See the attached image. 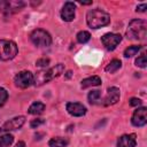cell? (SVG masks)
I'll list each match as a JSON object with an SVG mask.
<instances>
[{"label": "cell", "mask_w": 147, "mask_h": 147, "mask_svg": "<svg viewBox=\"0 0 147 147\" xmlns=\"http://www.w3.org/2000/svg\"><path fill=\"white\" fill-rule=\"evenodd\" d=\"M86 22L90 28L100 29L110 23V15L100 8H95L86 14Z\"/></svg>", "instance_id": "cell-1"}, {"label": "cell", "mask_w": 147, "mask_h": 147, "mask_svg": "<svg viewBox=\"0 0 147 147\" xmlns=\"http://www.w3.org/2000/svg\"><path fill=\"white\" fill-rule=\"evenodd\" d=\"M64 71V65L62 63H59L49 69H45V70H41V71H38L34 76H33V83L37 85V86H40L54 78H56L57 76H60L62 72Z\"/></svg>", "instance_id": "cell-2"}, {"label": "cell", "mask_w": 147, "mask_h": 147, "mask_svg": "<svg viewBox=\"0 0 147 147\" xmlns=\"http://www.w3.org/2000/svg\"><path fill=\"white\" fill-rule=\"evenodd\" d=\"M147 33V23L144 20H132L129 23L127 30H126V36L130 39H136V40H141L146 38Z\"/></svg>", "instance_id": "cell-3"}, {"label": "cell", "mask_w": 147, "mask_h": 147, "mask_svg": "<svg viewBox=\"0 0 147 147\" xmlns=\"http://www.w3.org/2000/svg\"><path fill=\"white\" fill-rule=\"evenodd\" d=\"M18 53L17 45L13 40L1 39L0 40V60L9 61L14 59Z\"/></svg>", "instance_id": "cell-4"}, {"label": "cell", "mask_w": 147, "mask_h": 147, "mask_svg": "<svg viewBox=\"0 0 147 147\" xmlns=\"http://www.w3.org/2000/svg\"><path fill=\"white\" fill-rule=\"evenodd\" d=\"M31 41L37 46V47H48L52 44V37L51 34L42 30V29H36L31 32L30 34Z\"/></svg>", "instance_id": "cell-5"}, {"label": "cell", "mask_w": 147, "mask_h": 147, "mask_svg": "<svg viewBox=\"0 0 147 147\" xmlns=\"http://www.w3.org/2000/svg\"><path fill=\"white\" fill-rule=\"evenodd\" d=\"M25 6V2L23 1H17V0H11V1H6V0H0V11L5 13L6 15H10L13 13H16L21 10Z\"/></svg>", "instance_id": "cell-6"}, {"label": "cell", "mask_w": 147, "mask_h": 147, "mask_svg": "<svg viewBox=\"0 0 147 147\" xmlns=\"http://www.w3.org/2000/svg\"><path fill=\"white\" fill-rule=\"evenodd\" d=\"M33 84V75L30 71H21L15 76V85L20 88H28Z\"/></svg>", "instance_id": "cell-7"}, {"label": "cell", "mask_w": 147, "mask_h": 147, "mask_svg": "<svg viewBox=\"0 0 147 147\" xmlns=\"http://www.w3.org/2000/svg\"><path fill=\"white\" fill-rule=\"evenodd\" d=\"M121 40H122V36L118 33H106L101 37V41L106 47V49L108 51H114L117 47V45L121 42Z\"/></svg>", "instance_id": "cell-8"}, {"label": "cell", "mask_w": 147, "mask_h": 147, "mask_svg": "<svg viewBox=\"0 0 147 147\" xmlns=\"http://www.w3.org/2000/svg\"><path fill=\"white\" fill-rule=\"evenodd\" d=\"M131 122L134 126H144L147 123V108L140 107L137 110H134Z\"/></svg>", "instance_id": "cell-9"}, {"label": "cell", "mask_w": 147, "mask_h": 147, "mask_svg": "<svg viewBox=\"0 0 147 147\" xmlns=\"http://www.w3.org/2000/svg\"><path fill=\"white\" fill-rule=\"evenodd\" d=\"M119 100V88L118 87H109L107 91V94L103 99V106H111L115 105Z\"/></svg>", "instance_id": "cell-10"}, {"label": "cell", "mask_w": 147, "mask_h": 147, "mask_svg": "<svg viewBox=\"0 0 147 147\" xmlns=\"http://www.w3.org/2000/svg\"><path fill=\"white\" fill-rule=\"evenodd\" d=\"M24 123H25V117H24V116H17V117H14V118L7 121V122L2 125L1 130H2V131H13V130H17V129H20Z\"/></svg>", "instance_id": "cell-11"}, {"label": "cell", "mask_w": 147, "mask_h": 147, "mask_svg": "<svg viewBox=\"0 0 147 147\" xmlns=\"http://www.w3.org/2000/svg\"><path fill=\"white\" fill-rule=\"evenodd\" d=\"M75 9H76V5L74 2H71V1L65 2L61 10L62 20L65 22H71L75 18Z\"/></svg>", "instance_id": "cell-12"}, {"label": "cell", "mask_w": 147, "mask_h": 147, "mask_svg": "<svg viewBox=\"0 0 147 147\" xmlns=\"http://www.w3.org/2000/svg\"><path fill=\"white\" fill-rule=\"evenodd\" d=\"M67 111L71 116L80 117V116L86 114V108H85V106H83L79 102H68L67 103Z\"/></svg>", "instance_id": "cell-13"}, {"label": "cell", "mask_w": 147, "mask_h": 147, "mask_svg": "<svg viewBox=\"0 0 147 147\" xmlns=\"http://www.w3.org/2000/svg\"><path fill=\"white\" fill-rule=\"evenodd\" d=\"M137 145V139L136 134H124L118 138L117 140V147H136Z\"/></svg>", "instance_id": "cell-14"}, {"label": "cell", "mask_w": 147, "mask_h": 147, "mask_svg": "<svg viewBox=\"0 0 147 147\" xmlns=\"http://www.w3.org/2000/svg\"><path fill=\"white\" fill-rule=\"evenodd\" d=\"M101 78L99 76H92L82 80V88H87L91 86H99L101 85Z\"/></svg>", "instance_id": "cell-15"}, {"label": "cell", "mask_w": 147, "mask_h": 147, "mask_svg": "<svg viewBox=\"0 0 147 147\" xmlns=\"http://www.w3.org/2000/svg\"><path fill=\"white\" fill-rule=\"evenodd\" d=\"M44 110H45V105H44L42 102L37 101V102H33V103L29 107L28 113L31 114V115H39V114L44 113Z\"/></svg>", "instance_id": "cell-16"}, {"label": "cell", "mask_w": 147, "mask_h": 147, "mask_svg": "<svg viewBox=\"0 0 147 147\" xmlns=\"http://www.w3.org/2000/svg\"><path fill=\"white\" fill-rule=\"evenodd\" d=\"M69 144V140L62 137H56V138H52L48 141V146L49 147H65Z\"/></svg>", "instance_id": "cell-17"}, {"label": "cell", "mask_w": 147, "mask_h": 147, "mask_svg": "<svg viewBox=\"0 0 147 147\" xmlns=\"http://www.w3.org/2000/svg\"><path fill=\"white\" fill-rule=\"evenodd\" d=\"M122 67V62L119 61V60H113V61H110V63L109 64H107V67H106V71L108 72V74H114V72H116L119 68Z\"/></svg>", "instance_id": "cell-18"}, {"label": "cell", "mask_w": 147, "mask_h": 147, "mask_svg": "<svg viewBox=\"0 0 147 147\" xmlns=\"http://www.w3.org/2000/svg\"><path fill=\"white\" fill-rule=\"evenodd\" d=\"M14 141V137L11 134H2L0 136V147H9Z\"/></svg>", "instance_id": "cell-19"}, {"label": "cell", "mask_w": 147, "mask_h": 147, "mask_svg": "<svg viewBox=\"0 0 147 147\" xmlns=\"http://www.w3.org/2000/svg\"><path fill=\"white\" fill-rule=\"evenodd\" d=\"M88 101H90V103H92V105H95V103H98L100 100H101V92L100 91H98V90H95V91H91L90 93H88Z\"/></svg>", "instance_id": "cell-20"}, {"label": "cell", "mask_w": 147, "mask_h": 147, "mask_svg": "<svg viewBox=\"0 0 147 147\" xmlns=\"http://www.w3.org/2000/svg\"><path fill=\"white\" fill-rule=\"evenodd\" d=\"M77 41L78 42H80V44H85V42H87L90 39H91V34H90V32H87V31H79L78 33H77Z\"/></svg>", "instance_id": "cell-21"}, {"label": "cell", "mask_w": 147, "mask_h": 147, "mask_svg": "<svg viewBox=\"0 0 147 147\" xmlns=\"http://www.w3.org/2000/svg\"><path fill=\"white\" fill-rule=\"evenodd\" d=\"M141 49V46H129L125 51H124V56L125 57H131V56H133V55H136L139 51Z\"/></svg>", "instance_id": "cell-22"}, {"label": "cell", "mask_w": 147, "mask_h": 147, "mask_svg": "<svg viewBox=\"0 0 147 147\" xmlns=\"http://www.w3.org/2000/svg\"><path fill=\"white\" fill-rule=\"evenodd\" d=\"M7 99H8V92L3 87H0V107L6 103Z\"/></svg>", "instance_id": "cell-23"}, {"label": "cell", "mask_w": 147, "mask_h": 147, "mask_svg": "<svg viewBox=\"0 0 147 147\" xmlns=\"http://www.w3.org/2000/svg\"><path fill=\"white\" fill-rule=\"evenodd\" d=\"M146 64H147V62H146V55H145V54H142V55H140L139 57H137V60H136V65H137V67L145 68Z\"/></svg>", "instance_id": "cell-24"}, {"label": "cell", "mask_w": 147, "mask_h": 147, "mask_svg": "<svg viewBox=\"0 0 147 147\" xmlns=\"http://www.w3.org/2000/svg\"><path fill=\"white\" fill-rule=\"evenodd\" d=\"M48 64H49V59H47V57H41L36 61V65L40 67V68H46V67H48Z\"/></svg>", "instance_id": "cell-25"}, {"label": "cell", "mask_w": 147, "mask_h": 147, "mask_svg": "<svg viewBox=\"0 0 147 147\" xmlns=\"http://www.w3.org/2000/svg\"><path fill=\"white\" fill-rule=\"evenodd\" d=\"M44 123H45V121H44L42 118H36V119H32V121L30 122V126H31L32 129H36V127L40 126L41 124H44Z\"/></svg>", "instance_id": "cell-26"}, {"label": "cell", "mask_w": 147, "mask_h": 147, "mask_svg": "<svg viewBox=\"0 0 147 147\" xmlns=\"http://www.w3.org/2000/svg\"><path fill=\"white\" fill-rule=\"evenodd\" d=\"M141 100L140 99H138V98H131L130 99V105L132 106V107H139V106H141Z\"/></svg>", "instance_id": "cell-27"}, {"label": "cell", "mask_w": 147, "mask_h": 147, "mask_svg": "<svg viewBox=\"0 0 147 147\" xmlns=\"http://www.w3.org/2000/svg\"><path fill=\"white\" fill-rule=\"evenodd\" d=\"M146 8H147V5L146 3H141V5H139V6H137V11H139V13H144V11H146Z\"/></svg>", "instance_id": "cell-28"}, {"label": "cell", "mask_w": 147, "mask_h": 147, "mask_svg": "<svg viewBox=\"0 0 147 147\" xmlns=\"http://www.w3.org/2000/svg\"><path fill=\"white\" fill-rule=\"evenodd\" d=\"M16 147H25V144H24L23 141H20V142H17Z\"/></svg>", "instance_id": "cell-29"}, {"label": "cell", "mask_w": 147, "mask_h": 147, "mask_svg": "<svg viewBox=\"0 0 147 147\" xmlns=\"http://www.w3.org/2000/svg\"><path fill=\"white\" fill-rule=\"evenodd\" d=\"M80 3H82V5H91L92 1H80Z\"/></svg>", "instance_id": "cell-30"}, {"label": "cell", "mask_w": 147, "mask_h": 147, "mask_svg": "<svg viewBox=\"0 0 147 147\" xmlns=\"http://www.w3.org/2000/svg\"><path fill=\"white\" fill-rule=\"evenodd\" d=\"M70 76H71V71H68V72H67V77H68V78H69V77H70Z\"/></svg>", "instance_id": "cell-31"}]
</instances>
